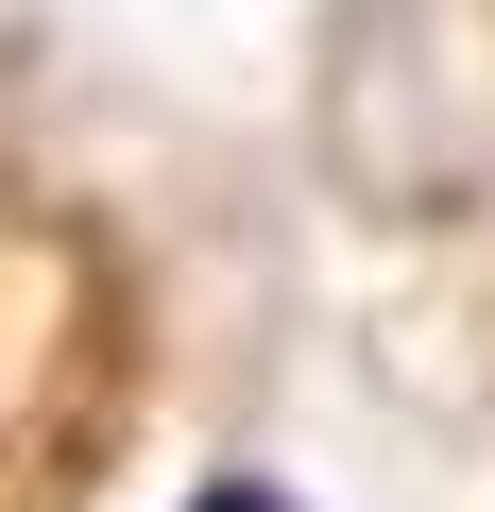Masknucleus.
Wrapping results in <instances>:
<instances>
[{
  "label": "nucleus",
  "instance_id": "1",
  "mask_svg": "<svg viewBox=\"0 0 495 512\" xmlns=\"http://www.w3.org/2000/svg\"><path fill=\"white\" fill-rule=\"evenodd\" d=\"M188 512H291V495H274V478H205Z\"/></svg>",
  "mask_w": 495,
  "mask_h": 512
}]
</instances>
